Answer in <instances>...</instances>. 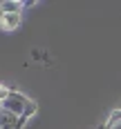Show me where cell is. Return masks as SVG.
I'll return each instance as SVG.
<instances>
[{"label": "cell", "mask_w": 121, "mask_h": 129, "mask_svg": "<svg viewBox=\"0 0 121 129\" xmlns=\"http://www.w3.org/2000/svg\"><path fill=\"white\" fill-rule=\"evenodd\" d=\"M7 93H9V89H7L5 85H0V105H2V100L7 98Z\"/></svg>", "instance_id": "cell-6"}, {"label": "cell", "mask_w": 121, "mask_h": 129, "mask_svg": "<svg viewBox=\"0 0 121 129\" xmlns=\"http://www.w3.org/2000/svg\"><path fill=\"white\" fill-rule=\"evenodd\" d=\"M25 122H27V120L13 116V114L5 111V109H0V129H23Z\"/></svg>", "instance_id": "cell-2"}, {"label": "cell", "mask_w": 121, "mask_h": 129, "mask_svg": "<svg viewBox=\"0 0 121 129\" xmlns=\"http://www.w3.org/2000/svg\"><path fill=\"white\" fill-rule=\"evenodd\" d=\"M0 109H5V111H9V114H13V116L23 118V120H29V118L38 111V105L34 103L31 98H27L25 93L9 89L7 98H5L2 105H0Z\"/></svg>", "instance_id": "cell-1"}, {"label": "cell", "mask_w": 121, "mask_h": 129, "mask_svg": "<svg viewBox=\"0 0 121 129\" xmlns=\"http://www.w3.org/2000/svg\"><path fill=\"white\" fill-rule=\"evenodd\" d=\"M23 22V13H0V27L5 31H13Z\"/></svg>", "instance_id": "cell-3"}, {"label": "cell", "mask_w": 121, "mask_h": 129, "mask_svg": "<svg viewBox=\"0 0 121 129\" xmlns=\"http://www.w3.org/2000/svg\"><path fill=\"white\" fill-rule=\"evenodd\" d=\"M31 2H20V0H5L0 2V13H23L25 7H29Z\"/></svg>", "instance_id": "cell-4"}, {"label": "cell", "mask_w": 121, "mask_h": 129, "mask_svg": "<svg viewBox=\"0 0 121 129\" xmlns=\"http://www.w3.org/2000/svg\"><path fill=\"white\" fill-rule=\"evenodd\" d=\"M103 129H121V109L110 114V118H108V122H106Z\"/></svg>", "instance_id": "cell-5"}]
</instances>
